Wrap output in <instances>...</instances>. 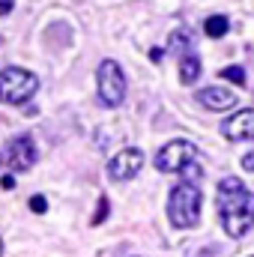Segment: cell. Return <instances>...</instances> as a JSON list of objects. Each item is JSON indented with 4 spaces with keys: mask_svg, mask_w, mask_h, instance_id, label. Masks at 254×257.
<instances>
[{
    "mask_svg": "<svg viewBox=\"0 0 254 257\" xmlns=\"http://www.w3.org/2000/svg\"><path fill=\"white\" fill-rule=\"evenodd\" d=\"M108 209H111V206H108V197L102 194V197H99V209H96V215H93V224H102L105 215H108Z\"/></svg>",
    "mask_w": 254,
    "mask_h": 257,
    "instance_id": "obj_13",
    "label": "cell"
},
{
    "mask_svg": "<svg viewBox=\"0 0 254 257\" xmlns=\"http://www.w3.org/2000/svg\"><path fill=\"white\" fill-rule=\"evenodd\" d=\"M12 6H15V0H0V15H9Z\"/></svg>",
    "mask_w": 254,
    "mask_h": 257,
    "instance_id": "obj_16",
    "label": "cell"
},
{
    "mask_svg": "<svg viewBox=\"0 0 254 257\" xmlns=\"http://www.w3.org/2000/svg\"><path fill=\"white\" fill-rule=\"evenodd\" d=\"M203 30H206L209 39H218V36H224V33L230 30V21H227L224 15H209L206 24H203Z\"/></svg>",
    "mask_w": 254,
    "mask_h": 257,
    "instance_id": "obj_11",
    "label": "cell"
},
{
    "mask_svg": "<svg viewBox=\"0 0 254 257\" xmlns=\"http://www.w3.org/2000/svg\"><path fill=\"white\" fill-rule=\"evenodd\" d=\"M200 159V150L186 141V138H177V141H168L159 153H156V168L162 174H183L189 165H194Z\"/></svg>",
    "mask_w": 254,
    "mask_h": 257,
    "instance_id": "obj_4",
    "label": "cell"
},
{
    "mask_svg": "<svg viewBox=\"0 0 254 257\" xmlns=\"http://www.w3.org/2000/svg\"><path fill=\"white\" fill-rule=\"evenodd\" d=\"M200 69H203L200 60H197L194 54H186V57L180 60V81H183V84H194L197 75H200Z\"/></svg>",
    "mask_w": 254,
    "mask_h": 257,
    "instance_id": "obj_10",
    "label": "cell"
},
{
    "mask_svg": "<svg viewBox=\"0 0 254 257\" xmlns=\"http://www.w3.org/2000/svg\"><path fill=\"white\" fill-rule=\"evenodd\" d=\"M0 251H3V242H0Z\"/></svg>",
    "mask_w": 254,
    "mask_h": 257,
    "instance_id": "obj_18",
    "label": "cell"
},
{
    "mask_svg": "<svg viewBox=\"0 0 254 257\" xmlns=\"http://www.w3.org/2000/svg\"><path fill=\"white\" fill-rule=\"evenodd\" d=\"M221 135L230 141H254V108H245L221 123Z\"/></svg>",
    "mask_w": 254,
    "mask_h": 257,
    "instance_id": "obj_8",
    "label": "cell"
},
{
    "mask_svg": "<svg viewBox=\"0 0 254 257\" xmlns=\"http://www.w3.org/2000/svg\"><path fill=\"white\" fill-rule=\"evenodd\" d=\"M141 168H144V153L135 150V147H129V150H123V153H117V156L108 162V174H111V180H117V183L132 180Z\"/></svg>",
    "mask_w": 254,
    "mask_h": 257,
    "instance_id": "obj_7",
    "label": "cell"
},
{
    "mask_svg": "<svg viewBox=\"0 0 254 257\" xmlns=\"http://www.w3.org/2000/svg\"><path fill=\"white\" fill-rule=\"evenodd\" d=\"M6 159L12 171H30L36 162V144L30 135H18L6 144Z\"/></svg>",
    "mask_w": 254,
    "mask_h": 257,
    "instance_id": "obj_6",
    "label": "cell"
},
{
    "mask_svg": "<svg viewBox=\"0 0 254 257\" xmlns=\"http://www.w3.org/2000/svg\"><path fill=\"white\" fill-rule=\"evenodd\" d=\"M0 165H3V159H0Z\"/></svg>",
    "mask_w": 254,
    "mask_h": 257,
    "instance_id": "obj_19",
    "label": "cell"
},
{
    "mask_svg": "<svg viewBox=\"0 0 254 257\" xmlns=\"http://www.w3.org/2000/svg\"><path fill=\"white\" fill-rule=\"evenodd\" d=\"M197 102L209 111H227L236 105V93L233 90H224V87H206L197 93Z\"/></svg>",
    "mask_w": 254,
    "mask_h": 257,
    "instance_id": "obj_9",
    "label": "cell"
},
{
    "mask_svg": "<svg viewBox=\"0 0 254 257\" xmlns=\"http://www.w3.org/2000/svg\"><path fill=\"white\" fill-rule=\"evenodd\" d=\"M39 90V78L27 69L9 66L0 72V102L3 105H24Z\"/></svg>",
    "mask_w": 254,
    "mask_h": 257,
    "instance_id": "obj_3",
    "label": "cell"
},
{
    "mask_svg": "<svg viewBox=\"0 0 254 257\" xmlns=\"http://www.w3.org/2000/svg\"><path fill=\"white\" fill-rule=\"evenodd\" d=\"M96 81H99V99L108 108L123 105V99H126V75H123L117 60H102L99 72H96Z\"/></svg>",
    "mask_w": 254,
    "mask_h": 257,
    "instance_id": "obj_5",
    "label": "cell"
},
{
    "mask_svg": "<svg viewBox=\"0 0 254 257\" xmlns=\"http://www.w3.org/2000/svg\"><path fill=\"white\" fill-rule=\"evenodd\" d=\"M30 209H33V212H39V215H42V212H45V209H48V200H45V197H42V194H33V197H30Z\"/></svg>",
    "mask_w": 254,
    "mask_h": 257,
    "instance_id": "obj_14",
    "label": "cell"
},
{
    "mask_svg": "<svg viewBox=\"0 0 254 257\" xmlns=\"http://www.w3.org/2000/svg\"><path fill=\"white\" fill-rule=\"evenodd\" d=\"M0 189H6V192H12V189H15V177H12V174H6V177L0 180Z\"/></svg>",
    "mask_w": 254,
    "mask_h": 257,
    "instance_id": "obj_15",
    "label": "cell"
},
{
    "mask_svg": "<svg viewBox=\"0 0 254 257\" xmlns=\"http://www.w3.org/2000/svg\"><path fill=\"white\" fill-rule=\"evenodd\" d=\"M200 200H203V192L197 183H180L171 189V197H168V218L174 227L186 230V227H194L200 221Z\"/></svg>",
    "mask_w": 254,
    "mask_h": 257,
    "instance_id": "obj_2",
    "label": "cell"
},
{
    "mask_svg": "<svg viewBox=\"0 0 254 257\" xmlns=\"http://www.w3.org/2000/svg\"><path fill=\"white\" fill-rule=\"evenodd\" d=\"M242 168H245V171H251V174H254V153H248V156H242Z\"/></svg>",
    "mask_w": 254,
    "mask_h": 257,
    "instance_id": "obj_17",
    "label": "cell"
},
{
    "mask_svg": "<svg viewBox=\"0 0 254 257\" xmlns=\"http://www.w3.org/2000/svg\"><path fill=\"white\" fill-rule=\"evenodd\" d=\"M224 81H230V84H245V72H242V66H227V69H221L218 72Z\"/></svg>",
    "mask_w": 254,
    "mask_h": 257,
    "instance_id": "obj_12",
    "label": "cell"
},
{
    "mask_svg": "<svg viewBox=\"0 0 254 257\" xmlns=\"http://www.w3.org/2000/svg\"><path fill=\"white\" fill-rule=\"evenodd\" d=\"M215 206H218V218L221 227L239 239L251 230L254 224V194L242 186L239 177H224L218 183V194H215Z\"/></svg>",
    "mask_w": 254,
    "mask_h": 257,
    "instance_id": "obj_1",
    "label": "cell"
}]
</instances>
